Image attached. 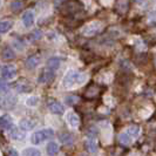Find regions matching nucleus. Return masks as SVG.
Returning a JSON list of instances; mask_svg holds the SVG:
<instances>
[{
    "instance_id": "nucleus-16",
    "label": "nucleus",
    "mask_w": 156,
    "mask_h": 156,
    "mask_svg": "<svg viewBox=\"0 0 156 156\" xmlns=\"http://www.w3.org/2000/svg\"><path fill=\"white\" fill-rule=\"evenodd\" d=\"M126 133L128 134L133 140H135V139H137V137L140 136L141 129L139 126H130V127H128V128L126 129Z\"/></svg>"
},
{
    "instance_id": "nucleus-12",
    "label": "nucleus",
    "mask_w": 156,
    "mask_h": 156,
    "mask_svg": "<svg viewBox=\"0 0 156 156\" xmlns=\"http://www.w3.org/2000/svg\"><path fill=\"white\" fill-rule=\"evenodd\" d=\"M21 19H23V23L26 27H32L33 23H34V13H33V11L23 12Z\"/></svg>"
},
{
    "instance_id": "nucleus-33",
    "label": "nucleus",
    "mask_w": 156,
    "mask_h": 156,
    "mask_svg": "<svg viewBox=\"0 0 156 156\" xmlns=\"http://www.w3.org/2000/svg\"><path fill=\"white\" fill-rule=\"evenodd\" d=\"M155 62H156V59H155Z\"/></svg>"
},
{
    "instance_id": "nucleus-24",
    "label": "nucleus",
    "mask_w": 156,
    "mask_h": 156,
    "mask_svg": "<svg viewBox=\"0 0 156 156\" xmlns=\"http://www.w3.org/2000/svg\"><path fill=\"white\" fill-rule=\"evenodd\" d=\"M11 137H12L13 140L20 141V140H23V137H25V134L21 133V130H20V129L12 128V129H11Z\"/></svg>"
},
{
    "instance_id": "nucleus-28",
    "label": "nucleus",
    "mask_w": 156,
    "mask_h": 156,
    "mask_svg": "<svg viewBox=\"0 0 156 156\" xmlns=\"http://www.w3.org/2000/svg\"><path fill=\"white\" fill-rule=\"evenodd\" d=\"M9 90V85L5 80H0V92L1 93H8Z\"/></svg>"
},
{
    "instance_id": "nucleus-5",
    "label": "nucleus",
    "mask_w": 156,
    "mask_h": 156,
    "mask_svg": "<svg viewBox=\"0 0 156 156\" xmlns=\"http://www.w3.org/2000/svg\"><path fill=\"white\" fill-rule=\"evenodd\" d=\"M47 107H48L49 112L55 114V115H61V114H63V112H65L63 106L58 100H55V99H48Z\"/></svg>"
},
{
    "instance_id": "nucleus-19",
    "label": "nucleus",
    "mask_w": 156,
    "mask_h": 156,
    "mask_svg": "<svg viewBox=\"0 0 156 156\" xmlns=\"http://www.w3.org/2000/svg\"><path fill=\"white\" fill-rule=\"evenodd\" d=\"M16 96L9 95V96H7L6 99H4V101H2V107L6 108V109H9V108H12V107L16 106Z\"/></svg>"
},
{
    "instance_id": "nucleus-23",
    "label": "nucleus",
    "mask_w": 156,
    "mask_h": 156,
    "mask_svg": "<svg viewBox=\"0 0 156 156\" xmlns=\"http://www.w3.org/2000/svg\"><path fill=\"white\" fill-rule=\"evenodd\" d=\"M60 140L62 142L63 144H66V146H70V144H73V142H74V139H73V136H72V134L69 133H63L60 135Z\"/></svg>"
},
{
    "instance_id": "nucleus-8",
    "label": "nucleus",
    "mask_w": 156,
    "mask_h": 156,
    "mask_svg": "<svg viewBox=\"0 0 156 156\" xmlns=\"http://www.w3.org/2000/svg\"><path fill=\"white\" fill-rule=\"evenodd\" d=\"M62 12L65 14H67V16H70V14H75L76 12H79L81 8L79 6L78 2H74V1H68V2H66L65 5H63L62 7Z\"/></svg>"
},
{
    "instance_id": "nucleus-7",
    "label": "nucleus",
    "mask_w": 156,
    "mask_h": 156,
    "mask_svg": "<svg viewBox=\"0 0 156 156\" xmlns=\"http://www.w3.org/2000/svg\"><path fill=\"white\" fill-rule=\"evenodd\" d=\"M16 75V67L14 65H7L1 68V76L4 80H11Z\"/></svg>"
},
{
    "instance_id": "nucleus-30",
    "label": "nucleus",
    "mask_w": 156,
    "mask_h": 156,
    "mask_svg": "<svg viewBox=\"0 0 156 156\" xmlns=\"http://www.w3.org/2000/svg\"><path fill=\"white\" fill-rule=\"evenodd\" d=\"M41 34H42L41 31H35L30 35V38H31V40H39L41 38Z\"/></svg>"
},
{
    "instance_id": "nucleus-9",
    "label": "nucleus",
    "mask_w": 156,
    "mask_h": 156,
    "mask_svg": "<svg viewBox=\"0 0 156 156\" xmlns=\"http://www.w3.org/2000/svg\"><path fill=\"white\" fill-rule=\"evenodd\" d=\"M66 120H67V123L69 125L70 128H73V129L79 128V126H80V117L74 112H69L66 115Z\"/></svg>"
},
{
    "instance_id": "nucleus-20",
    "label": "nucleus",
    "mask_w": 156,
    "mask_h": 156,
    "mask_svg": "<svg viewBox=\"0 0 156 156\" xmlns=\"http://www.w3.org/2000/svg\"><path fill=\"white\" fill-rule=\"evenodd\" d=\"M119 141H120V143H121V144H123V146H130V144L133 143L134 140L125 132V133L120 134V136H119Z\"/></svg>"
},
{
    "instance_id": "nucleus-32",
    "label": "nucleus",
    "mask_w": 156,
    "mask_h": 156,
    "mask_svg": "<svg viewBox=\"0 0 156 156\" xmlns=\"http://www.w3.org/2000/svg\"><path fill=\"white\" fill-rule=\"evenodd\" d=\"M0 5H1V0H0Z\"/></svg>"
},
{
    "instance_id": "nucleus-13",
    "label": "nucleus",
    "mask_w": 156,
    "mask_h": 156,
    "mask_svg": "<svg viewBox=\"0 0 156 156\" xmlns=\"http://www.w3.org/2000/svg\"><path fill=\"white\" fill-rule=\"evenodd\" d=\"M85 146H86V149L89 153L94 154L98 150V141L94 136H89L86 140V142H85Z\"/></svg>"
},
{
    "instance_id": "nucleus-26",
    "label": "nucleus",
    "mask_w": 156,
    "mask_h": 156,
    "mask_svg": "<svg viewBox=\"0 0 156 156\" xmlns=\"http://www.w3.org/2000/svg\"><path fill=\"white\" fill-rule=\"evenodd\" d=\"M26 105L28 107H37L39 105V98L38 96H30L26 100Z\"/></svg>"
},
{
    "instance_id": "nucleus-3",
    "label": "nucleus",
    "mask_w": 156,
    "mask_h": 156,
    "mask_svg": "<svg viewBox=\"0 0 156 156\" xmlns=\"http://www.w3.org/2000/svg\"><path fill=\"white\" fill-rule=\"evenodd\" d=\"M102 30V23L101 21H92V23H87L86 26L82 28V35L85 37H94L99 32Z\"/></svg>"
},
{
    "instance_id": "nucleus-29",
    "label": "nucleus",
    "mask_w": 156,
    "mask_h": 156,
    "mask_svg": "<svg viewBox=\"0 0 156 156\" xmlns=\"http://www.w3.org/2000/svg\"><path fill=\"white\" fill-rule=\"evenodd\" d=\"M65 101H66V103H67V105L72 106V105H75V103L79 101V98L74 96V95H69V96H66Z\"/></svg>"
},
{
    "instance_id": "nucleus-31",
    "label": "nucleus",
    "mask_w": 156,
    "mask_h": 156,
    "mask_svg": "<svg viewBox=\"0 0 156 156\" xmlns=\"http://www.w3.org/2000/svg\"><path fill=\"white\" fill-rule=\"evenodd\" d=\"M80 156H87V155H86V154H81Z\"/></svg>"
},
{
    "instance_id": "nucleus-10",
    "label": "nucleus",
    "mask_w": 156,
    "mask_h": 156,
    "mask_svg": "<svg viewBox=\"0 0 156 156\" xmlns=\"http://www.w3.org/2000/svg\"><path fill=\"white\" fill-rule=\"evenodd\" d=\"M40 55L39 54H34V55H31L27 60H26V68L27 69H35L38 66H39V63H40Z\"/></svg>"
},
{
    "instance_id": "nucleus-1",
    "label": "nucleus",
    "mask_w": 156,
    "mask_h": 156,
    "mask_svg": "<svg viewBox=\"0 0 156 156\" xmlns=\"http://www.w3.org/2000/svg\"><path fill=\"white\" fill-rule=\"evenodd\" d=\"M86 74L75 69H69L66 72L62 79V86L65 88H72L74 86L82 85L86 81Z\"/></svg>"
},
{
    "instance_id": "nucleus-14",
    "label": "nucleus",
    "mask_w": 156,
    "mask_h": 156,
    "mask_svg": "<svg viewBox=\"0 0 156 156\" xmlns=\"http://www.w3.org/2000/svg\"><path fill=\"white\" fill-rule=\"evenodd\" d=\"M1 56H2V59L4 60H6V61H9V60H13V59H16V53H14V51H13V48L9 46H6L2 48V51H1Z\"/></svg>"
},
{
    "instance_id": "nucleus-6",
    "label": "nucleus",
    "mask_w": 156,
    "mask_h": 156,
    "mask_svg": "<svg viewBox=\"0 0 156 156\" xmlns=\"http://www.w3.org/2000/svg\"><path fill=\"white\" fill-rule=\"evenodd\" d=\"M53 80H54V70L49 69V68H44L38 78V82L42 83V85H47V83L52 82Z\"/></svg>"
},
{
    "instance_id": "nucleus-15",
    "label": "nucleus",
    "mask_w": 156,
    "mask_h": 156,
    "mask_svg": "<svg viewBox=\"0 0 156 156\" xmlns=\"http://www.w3.org/2000/svg\"><path fill=\"white\" fill-rule=\"evenodd\" d=\"M13 127V120L8 114H5L0 117V128L2 129H11Z\"/></svg>"
},
{
    "instance_id": "nucleus-22",
    "label": "nucleus",
    "mask_w": 156,
    "mask_h": 156,
    "mask_svg": "<svg viewBox=\"0 0 156 156\" xmlns=\"http://www.w3.org/2000/svg\"><path fill=\"white\" fill-rule=\"evenodd\" d=\"M98 92H99V87L96 86V85H92V86H89L87 88L85 95H86V98L92 99V98H95L98 95Z\"/></svg>"
},
{
    "instance_id": "nucleus-27",
    "label": "nucleus",
    "mask_w": 156,
    "mask_h": 156,
    "mask_svg": "<svg viewBox=\"0 0 156 156\" xmlns=\"http://www.w3.org/2000/svg\"><path fill=\"white\" fill-rule=\"evenodd\" d=\"M23 7V2L21 0H14V1H12L11 2V9L13 11V12H18L20 8Z\"/></svg>"
},
{
    "instance_id": "nucleus-25",
    "label": "nucleus",
    "mask_w": 156,
    "mask_h": 156,
    "mask_svg": "<svg viewBox=\"0 0 156 156\" xmlns=\"http://www.w3.org/2000/svg\"><path fill=\"white\" fill-rule=\"evenodd\" d=\"M23 156H41V153L35 148H26L23 150Z\"/></svg>"
},
{
    "instance_id": "nucleus-17",
    "label": "nucleus",
    "mask_w": 156,
    "mask_h": 156,
    "mask_svg": "<svg viewBox=\"0 0 156 156\" xmlns=\"http://www.w3.org/2000/svg\"><path fill=\"white\" fill-rule=\"evenodd\" d=\"M13 21L12 20H2L0 21V34H5L12 30Z\"/></svg>"
},
{
    "instance_id": "nucleus-21",
    "label": "nucleus",
    "mask_w": 156,
    "mask_h": 156,
    "mask_svg": "<svg viewBox=\"0 0 156 156\" xmlns=\"http://www.w3.org/2000/svg\"><path fill=\"white\" fill-rule=\"evenodd\" d=\"M59 67H60V59H58V58H51L47 61V68H49V69L55 72Z\"/></svg>"
},
{
    "instance_id": "nucleus-18",
    "label": "nucleus",
    "mask_w": 156,
    "mask_h": 156,
    "mask_svg": "<svg viewBox=\"0 0 156 156\" xmlns=\"http://www.w3.org/2000/svg\"><path fill=\"white\" fill-rule=\"evenodd\" d=\"M46 150H47V155L48 156H55L59 153V146H58V143H55V142H49V143L47 144Z\"/></svg>"
},
{
    "instance_id": "nucleus-11",
    "label": "nucleus",
    "mask_w": 156,
    "mask_h": 156,
    "mask_svg": "<svg viewBox=\"0 0 156 156\" xmlns=\"http://www.w3.org/2000/svg\"><path fill=\"white\" fill-rule=\"evenodd\" d=\"M37 125V122L35 121H33L32 119H23L20 122H19V127H20V129L21 130H25V132H27V130H32L34 127Z\"/></svg>"
},
{
    "instance_id": "nucleus-4",
    "label": "nucleus",
    "mask_w": 156,
    "mask_h": 156,
    "mask_svg": "<svg viewBox=\"0 0 156 156\" xmlns=\"http://www.w3.org/2000/svg\"><path fill=\"white\" fill-rule=\"evenodd\" d=\"M13 88L18 93H31L33 90V86L31 85V82L26 79H19L18 81H16Z\"/></svg>"
},
{
    "instance_id": "nucleus-2",
    "label": "nucleus",
    "mask_w": 156,
    "mask_h": 156,
    "mask_svg": "<svg viewBox=\"0 0 156 156\" xmlns=\"http://www.w3.org/2000/svg\"><path fill=\"white\" fill-rule=\"evenodd\" d=\"M54 136V130L52 128H45V129H41L39 132H35V133L32 135L31 142L33 144H40L41 142L48 140V139H52Z\"/></svg>"
}]
</instances>
